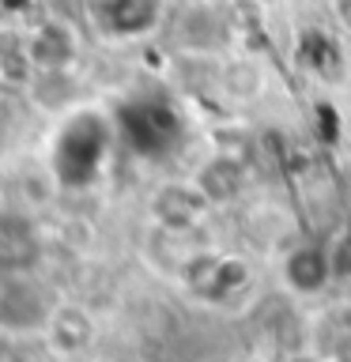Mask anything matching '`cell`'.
I'll use <instances>...</instances> for the list:
<instances>
[{
  "label": "cell",
  "instance_id": "obj_1",
  "mask_svg": "<svg viewBox=\"0 0 351 362\" xmlns=\"http://www.w3.org/2000/svg\"><path fill=\"white\" fill-rule=\"evenodd\" d=\"M110 129L95 113H76L61 129L53 147V177L64 189H87L106 163Z\"/></svg>",
  "mask_w": 351,
  "mask_h": 362
},
{
  "label": "cell",
  "instance_id": "obj_2",
  "mask_svg": "<svg viewBox=\"0 0 351 362\" xmlns=\"http://www.w3.org/2000/svg\"><path fill=\"white\" fill-rule=\"evenodd\" d=\"M57 305L45 298V291L30 279H19V276H8L0 279V328L4 332H34V328H45L50 325Z\"/></svg>",
  "mask_w": 351,
  "mask_h": 362
},
{
  "label": "cell",
  "instance_id": "obj_3",
  "mask_svg": "<svg viewBox=\"0 0 351 362\" xmlns=\"http://www.w3.org/2000/svg\"><path fill=\"white\" fill-rule=\"evenodd\" d=\"M125 136L136 151L144 155H163L174 147L178 140V117L170 106H159V102H144V106H132L125 113Z\"/></svg>",
  "mask_w": 351,
  "mask_h": 362
},
{
  "label": "cell",
  "instance_id": "obj_4",
  "mask_svg": "<svg viewBox=\"0 0 351 362\" xmlns=\"http://www.w3.org/2000/svg\"><path fill=\"white\" fill-rule=\"evenodd\" d=\"M38 257V234L23 215L0 211V279L19 276Z\"/></svg>",
  "mask_w": 351,
  "mask_h": 362
},
{
  "label": "cell",
  "instance_id": "obj_5",
  "mask_svg": "<svg viewBox=\"0 0 351 362\" xmlns=\"http://www.w3.org/2000/svg\"><path fill=\"white\" fill-rule=\"evenodd\" d=\"M189 279L204 298H226L231 291H238L246 283V264L242 260H226V257H200L192 260Z\"/></svg>",
  "mask_w": 351,
  "mask_h": 362
},
{
  "label": "cell",
  "instance_id": "obj_6",
  "mask_svg": "<svg viewBox=\"0 0 351 362\" xmlns=\"http://www.w3.org/2000/svg\"><path fill=\"white\" fill-rule=\"evenodd\" d=\"M283 276H287V283H291L294 291H302V294L321 291L325 283L333 279V268H328V249H321V245L294 249V253L287 257V264H283Z\"/></svg>",
  "mask_w": 351,
  "mask_h": 362
},
{
  "label": "cell",
  "instance_id": "obj_7",
  "mask_svg": "<svg viewBox=\"0 0 351 362\" xmlns=\"http://www.w3.org/2000/svg\"><path fill=\"white\" fill-rule=\"evenodd\" d=\"M27 57L30 68H38V72H64L68 57H72V38L57 23H42L27 42Z\"/></svg>",
  "mask_w": 351,
  "mask_h": 362
},
{
  "label": "cell",
  "instance_id": "obj_8",
  "mask_svg": "<svg viewBox=\"0 0 351 362\" xmlns=\"http://www.w3.org/2000/svg\"><path fill=\"white\" fill-rule=\"evenodd\" d=\"M45 328H50L53 344L61 351H79L91 339V321H87L84 310H76V305H57Z\"/></svg>",
  "mask_w": 351,
  "mask_h": 362
},
{
  "label": "cell",
  "instance_id": "obj_9",
  "mask_svg": "<svg viewBox=\"0 0 351 362\" xmlns=\"http://www.w3.org/2000/svg\"><path fill=\"white\" fill-rule=\"evenodd\" d=\"M242 189V170L231 158H212L197 177V192L204 200H231Z\"/></svg>",
  "mask_w": 351,
  "mask_h": 362
},
{
  "label": "cell",
  "instance_id": "obj_10",
  "mask_svg": "<svg viewBox=\"0 0 351 362\" xmlns=\"http://www.w3.org/2000/svg\"><path fill=\"white\" fill-rule=\"evenodd\" d=\"M204 208V197L197 189H181V185H170L159 192L155 200V211L159 219H163L166 226H189L192 219H197V211Z\"/></svg>",
  "mask_w": 351,
  "mask_h": 362
},
{
  "label": "cell",
  "instance_id": "obj_11",
  "mask_svg": "<svg viewBox=\"0 0 351 362\" xmlns=\"http://www.w3.org/2000/svg\"><path fill=\"white\" fill-rule=\"evenodd\" d=\"M106 19L121 34H140L155 23V0H110Z\"/></svg>",
  "mask_w": 351,
  "mask_h": 362
},
{
  "label": "cell",
  "instance_id": "obj_12",
  "mask_svg": "<svg viewBox=\"0 0 351 362\" xmlns=\"http://www.w3.org/2000/svg\"><path fill=\"white\" fill-rule=\"evenodd\" d=\"M328 268H333V276H351V230H344L340 242L328 249Z\"/></svg>",
  "mask_w": 351,
  "mask_h": 362
},
{
  "label": "cell",
  "instance_id": "obj_13",
  "mask_svg": "<svg viewBox=\"0 0 351 362\" xmlns=\"http://www.w3.org/2000/svg\"><path fill=\"white\" fill-rule=\"evenodd\" d=\"M336 16H340V23L351 30V0H336Z\"/></svg>",
  "mask_w": 351,
  "mask_h": 362
},
{
  "label": "cell",
  "instance_id": "obj_14",
  "mask_svg": "<svg viewBox=\"0 0 351 362\" xmlns=\"http://www.w3.org/2000/svg\"><path fill=\"white\" fill-rule=\"evenodd\" d=\"M27 4H30V0H0V8H4V11H23Z\"/></svg>",
  "mask_w": 351,
  "mask_h": 362
},
{
  "label": "cell",
  "instance_id": "obj_15",
  "mask_svg": "<svg viewBox=\"0 0 351 362\" xmlns=\"http://www.w3.org/2000/svg\"><path fill=\"white\" fill-rule=\"evenodd\" d=\"M98 362H110V358H98Z\"/></svg>",
  "mask_w": 351,
  "mask_h": 362
},
{
  "label": "cell",
  "instance_id": "obj_16",
  "mask_svg": "<svg viewBox=\"0 0 351 362\" xmlns=\"http://www.w3.org/2000/svg\"><path fill=\"white\" fill-rule=\"evenodd\" d=\"M299 362H310V358H299Z\"/></svg>",
  "mask_w": 351,
  "mask_h": 362
}]
</instances>
